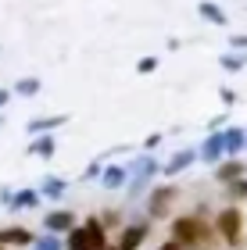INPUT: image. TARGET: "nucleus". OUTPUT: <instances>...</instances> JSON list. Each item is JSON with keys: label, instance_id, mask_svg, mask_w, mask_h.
I'll use <instances>...</instances> for the list:
<instances>
[{"label": "nucleus", "instance_id": "obj_3", "mask_svg": "<svg viewBox=\"0 0 247 250\" xmlns=\"http://www.w3.org/2000/svg\"><path fill=\"white\" fill-rule=\"evenodd\" d=\"M215 232L229 247H244V211L237 204H226V208L215 214Z\"/></svg>", "mask_w": 247, "mask_h": 250}, {"label": "nucleus", "instance_id": "obj_25", "mask_svg": "<svg viewBox=\"0 0 247 250\" xmlns=\"http://www.w3.org/2000/svg\"><path fill=\"white\" fill-rule=\"evenodd\" d=\"M229 47L233 50H247V36H229Z\"/></svg>", "mask_w": 247, "mask_h": 250}, {"label": "nucleus", "instance_id": "obj_9", "mask_svg": "<svg viewBox=\"0 0 247 250\" xmlns=\"http://www.w3.org/2000/svg\"><path fill=\"white\" fill-rule=\"evenodd\" d=\"M43 225H47V232H68L72 225H75V214L72 211H50Z\"/></svg>", "mask_w": 247, "mask_h": 250}, {"label": "nucleus", "instance_id": "obj_4", "mask_svg": "<svg viewBox=\"0 0 247 250\" xmlns=\"http://www.w3.org/2000/svg\"><path fill=\"white\" fill-rule=\"evenodd\" d=\"M176 197H179V189L176 186H158L147 197V211H151V218H168V208L176 204Z\"/></svg>", "mask_w": 247, "mask_h": 250}, {"label": "nucleus", "instance_id": "obj_16", "mask_svg": "<svg viewBox=\"0 0 247 250\" xmlns=\"http://www.w3.org/2000/svg\"><path fill=\"white\" fill-rule=\"evenodd\" d=\"M201 15H204V18L211 21V25H226V21H229L226 15H222V7H219V4H208V0L201 4Z\"/></svg>", "mask_w": 247, "mask_h": 250}, {"label": "nucleus", "instance_id": "obj_22", "mask_svg": "<svg viewBox=\"0 0 247 250\" xmlns=\"http://www.w3.org/2000/svg\"><path fill=\"white\" fill-rule=\"evenodd\" d=\"M32 243H36V250H61V243L54 236H43V240H32Z\"/></svg>", "mask_w": 247, "mask_h": 250}, {"label": "nucleus", "instance_id": "obj_29", "mask_svg": "<svg viewBox=\"0 0 247 250\" xmlns=\"http://www.w3.org/2000/svg\"><path fill=\"white\" fill-rule=\"evenodd\" d=\"M0 250H4V243H0Z\"/></svg>", "mask_w": 247, "mask_h": 250}, {"label": "nucleus", "instance_id": "obj_6", "mask_svg": "<svg viewBox=\"0 0 247 250\" xmlns=\"http://www.w3.org/2000/svg\"><path fill=\"white\" fill-rule=\"evenodd\" d=\"M244 172H247V165L240 161L237 154H233V157H226V161H222V165L215 168V183H222V186H226V183H233V179H240Z\"/></svg>", "mask_w": 247, "mask_h": 250}, {"label": "nucleus", "instance_id": "obj_7", "mask_svg": "<svg viewBox=\"0 0 247 250\" xmlns=\"http://www.w3.org/2000/svg\"><path fill=\"white\" fill-rule=\"evenodd\" d=\"M32 236L25 225H7V229H0V243H7V247H32Z\"/></svg>", "mask_w": 247, "mask_h": 250}, {"label": "nucleus", "instance_id": "obj_19", "mask_svg": "<svg viewBox=\"0 0 247 250\" xmlns=\"http://www.w3.org/2000/svg\"><path fill=\"white\" fill-rule=\"evenodd\" d=\"M244 54H222V58H219V64L222 68H226V72H240V68H244Z\"/></svg>", "mask_w": 247, "mask_h": 250}, {"label": "nucleus", "instance_id": "obj_1", "mask_svg": "<svg viewBox=\"0 0 247 250\" xmlns=\"http://www.w3.org/2000/svg\"><path fill=\"white\" fill-rule=\"evenodd\" d=\"M172 240L179 243V250H204V247H211V229L204 225V214L201 211H194V214H183V218H176L172 222Z\"/></svg>", "mask_w": 247, "mask_h": 250}, {"label": "nucleus", "instance_id": "obj_10", "mask_svg": "<svg viewBox=\"0 0 247 250\" xmlns=\"http://www.w3.org/2000/svg\"><path fill=\"white\" fill-rule=\"evenodd\" d=\"M68 122V115H47V118H32L29 122V132H50V129H61V125Z\"/></svg>", "mask_w": 247, "mask_h": 250}, {"label": "nucleus", "instance_id": "obj_24", "mask_svg": "<svg viewBox=\"0 0 247 250\" xmlns=\"http://www.w3.org/2000/svg\"><path fill=\"white\" fill-rule=\"evenodd\" d=\"M219 97H222V104H226V107H233V104H237V93H233L229 86H222V89H219Z\"/></svg>", "mask_w": 247, "mask_h": 250}, {"label": "nucleus", "instance_id": "obj_23", "mask_svg": "<svg viewBox=\"0 0 247 250\" xmlns=\"http://www.w3.org/2000/svg\"><path fill=\"white\" fill-rule=\"evenodd\" d=\"M100 225H104V229H115L118 225V211H104V218H97Z\"/></svg>", "mask_w": 247, "mask_h": 250}, {"label": "nucleus", "instance_id": "obj_21", "mask_svg": "<svg viewBox=\"0 0 247 250\" xmlns=\"http://www.w3.org/2000/svg\"><path fill=\"white\" fill-rule=\"evenodd\" d=\"M154 68H158V58H140V61H136V72H140V75H151Z\"/></svg>", "mask_w": 247, "mask_h": 250}, {"label": "nucleus", "instance_id": "obj_28", "mask_svg": "<svg viewBox=\"0 0 247 250\" xmlns=\"http://www.w3.org/2000/svg\"><path fill=\"white\" fill-rule=\"evenodd\" d=\"M158 250H179V243H176V240H168V243H161Z\"/></svg>", "mask_w": 247, "mask_h": 250}, {"label": "nucleus", "instance_id": "obj_20", "mask_svg": "<svg viewBox=\"0 0 247 250\" xmlns=\"http://www.w3.org/2000/svg\"><path fill=\"white\" fill-rule=\"evenodd\" d=\"M65 186H68V183H65V179H47V183H43V197H61V193H65Z\"/></svg>", "mask_w": 247, "mask_h": 250}, {"label": "nucleus", "instance_id": "obj_11", "mask_svg": "<svg viewBox=\"0 0 247 250\" xmlns=\"http://www.w3.org/2000/svg\"><path fill=\"white\" fill-rule=\"evenodd\" d=\"M194 161H197V154H194V150H179V154L172 157V161L165 165V175H176V172H183V168H190Z\"/></svg>", "mask_w": 247, "mask_h": 250}, {"label": "nucleus", "instance_id": "obj_12", "mask_svg": "<svg viewBox=\"0 0 247 250\" xmlns=\"http://www.w3.org/2000/svg\"><path fill=\"white\" fill-rule=\"evenodd\" d=\"M222 154H226V150H222V136H219V132L211 136L204 146H201V157H204V161H222Z\"/></svg>", "mask_w": 247, "mask_h": 250}, {"label": "nucleus", "instance_id": "obj_27", "mask_svg": "<svg viewBox=\"0 0 247 250\" xmlns=\"http://www.w3.org/2000/svg\"><path fill=\"white\" fill-rule=\"evenodd\" d=\"M7 100H11V89H0V107H4Z\"/></svg>", "mask_w": 247, "mask_h": 250}, {"label": "nucleus", "instance_id": "obj_30", "mask_svg": "<svg viewBox=\"0 0 247 250\" xmlns=\"http://www.w3.org/2000/svg\"><path fill=\"white\" fill-rule=\"evenodd\" d=\"M244 143H247V140H244Z\"/></svg>", "mask_w": 247, "mask_h": 250}, {"label": "nucleus", "instance_id": "obj_2", "mask_svg": "<svg viewBox=\"0 0 247 250\" xmlns=\"http://www.w3.org/2000/svg\"><path fill=\"white\" fill-rule=\"evenodd\" d=\"M108 247V229L97 218H86L83 225H72L65 250H104Z\"/></svg>", "mask_w": 247, "mask_h": 250}, {"label": "nucleus", "instance_id": "obj_26", "mask_svg": "<svg viewBox=\"0 0 247 250\" xmlns=\"http://www.w3.org/2000/svg\"><path fill=\"white\" fill-rule=\"evenodd\" d=\"M93 175H100V161H93V165H90L86 172H83V179H93Z\"/></svg>", "mask_w": 247, "mask_h": 250}, {"label": "nucleus", "instance_id": "obj_17", "mask_svg": "<svg viewBox=\"0 0 247 250\" xmlns=\"http://www.w3.org/2000/svg\"><path fill=\"white\" fill-rule=\"evenodd\" d=\"M15 93H18V97H36V93H40V79H32V75H29V79H18Z\"/></svg>", "mask_w": 247, "mask_h": 250}, {"label": "nucleus", "instance_id": "obj_15", "mask_svg": "<svg viewBox=\"0 0 247 250\" xmlns=\"http://www.w3.org/2000/svg\"><path fill=\"white\" fill-rule=\"evenodd\" d=\"M7 204H11L15 211H18V208H36V204H40V193H36V189H22L18 197H11Z\"/></svg>", "mask_w": 247, "mask_h": 250}, {"label": "nucleus", "instance_id": "obj_13", "mask_svg": "<svg viewBox=\"0 0 247 250\" xmlns=\"http://www.w3.org/2000/svg\"><path fill=\"white\" fill-rule=\"evenodd\" d=\"M244 140H247V136H244V129H229L226 136H222V150H226V154L233 157V154H237L240 146H244Z\"/></svg>", "mask_w": 247, "mask_h": 250}, {"label": "nucleus", "instance_id": "obj_5", "mask_svg": "<svg viewBox=\"0 0 247 250\" xmlns=\"http://www.w3.org/2000/svg\"><path fill=\"white\" fill-rule=\"evenodd\" d=\"M143 243H147V225L136 222V225H126V229H122L115 250H140Z\"/></svg>", "mask_w": 247, "mask_h": 250}, {"label": "nucleus", "instance_id": "obj_14", "mask_svg": "<svg viewBox=\"0 0 247 250\" xmlns=\"http://www.w3.org/2000/svg\"><path fill=\"white\" fill-rule=\"evenodd\" d=\"M226 197H229V204L247 200V179H244V175H240V179H233V183H226Z\"/></svg>", "mask_w": 247, "mask_h": 250}, {"label": "nucleus", "instance_id": "obj_8", "mask_svg": "<svg viewBox=\"0 0 247 250\" xmlns=\"http://www.w3.org/2000/svg\"><path fill=\"white\" fill-rule=\"evenodd\" d=\"M54 150H58V143H54L50 132H36V136H32L29 154H36V157H54Z\"/></svg>", "mask_w": 247, "mask_h": 250}, {"label": "nucleus", "instance_id": "obj_18", "mask_svg": "<svg viewBox=\"0 0 247 250\" xmlns=\"http://www.w3.org/2000/svg\"><path fill=\"white\" fill-rule=\"evenodd\" d=\"M122 183H126V168H108L104 172V186L108 189H118Z\"/></svg>", "mask_w": 247, "mask_h": 250}]
</instances>
